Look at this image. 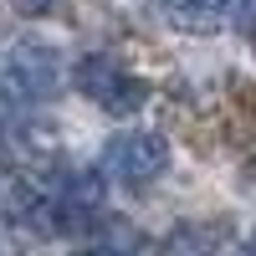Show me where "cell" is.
Here are the masks:
<instances>
[{
    "mask_svg": "<svg viewBox=\"0 0 256 256\" xmlns=\"http://www.w3.org/2000/svg\"><path fill=\"white\" fill-rule=\"evenodd\" d=\"M72 82H77V92L82 98H92L102 113H113V118H128V113H138L144 102H148V88L134 77V72H123L113 56H82L77 62V72H72Z\"/></svg>",
    "mask_w": 256,
    "mask_h": 256,
    "instance_id": "1",
    "label": "cell"
},
{
    "mask_svg": "<svg viewBox=\"0 0 256 256\" xmlns=\"http://www.w3.org/2000/svg\"><path fill=\"white\" fill-rule=\"evenodd\" d=\"M62 82V56L41 41H20L0 56V88L16 102H46Z\"/></svg>",
    "mask_w": 256,
    "mask_h": 256,
    "instance_id": "2",
    "label": "cell"
},
{
    "mask_svg": "<svg viewBox=\"0 0 256 256\" xmlns=\"http://www.w3.org/2000/svg\"><path fill=\"white\" fill-rule=\"evenodd\" d=\"M169 169V144L159 134H118L102 154V174L123 190H148Z\"/></svg>",
    "mask_w": 256,
    "mask_h": 256,
    "instance_id": "3",
    "label": "cell"
},
{
    "mask_svg": "<svg viewBox=\"0 0 256 256\" xmlns=\"http://www.w3.org/2000/svg\"><path fill=\"white\" fill-rule=\"evenodd\" d=\"M0 220H10V226H31V230H56L52 200L41 195L26 174H16V169H0Z\"/></svg>",
    "mask_w": 256,
    "mask_h": 256,
    "instance_id": "4",
    "label": "cell"
},
{
    "mask_svg": "<svg viewBox=\"0 0 256 256\" xmlns=\"http://www.w3.org/2000/svg\"><path fill=\"white\" fill-rule=\"evenodd\" d=\"M164 10L184 31H220L226 20H230L226 16V0H164Z\"/></svg>",
    "mask_w": 256,
    "mask_h": 256,
    "instance_id": "5",
    "label": "cell"
},
{
    "mask_svg": "<svg viewBox=\"0 0 256 256\" xmlns=\"http://www.w3.org/2000/svg\"><path fill=\"white\" fill-rule=\"evenodd\" d=\"M216 241H226V230H216V226H205V230H174V236H169V246H216Z\"/></svg>",
    "mask_w": 256,
    "mask_h": 256,
    "instance_id": "6",
    "label": "cell"
},
{
    "mask_svg": "<svg viewBox=\"0 0 256 256\" xmlns=\"http://www.w3.org/2000/svg\"><path fill=\"white\" fill-rule=\"evenodd\" d=\"M52 6H56V0H16V10H20V16H46Z\"/></svg>",
    "mask_w": 256,
    "mask_h": 256,
    "instance_id": "7",
    "label": "cell"
},
{
    "mask_svg": "<svg viewBox=\"0 0 256 256\" xmlns=\"http://www.w3.org/2000/svg\"><path fill=\"white\" fill-rule=\"evenodd\" d=\"M246 10H251V0H226V16H230V20H241Z\"/></svg>",
    "mask_w": 256,
    "mask_h": 256,
    "instance_id": "8",
    "label": "cell"
}]
</instances>
